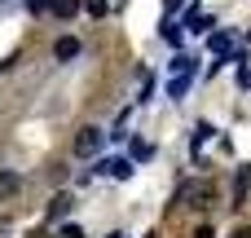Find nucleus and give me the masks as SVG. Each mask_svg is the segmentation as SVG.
Instances as JSON below:
<instances>
[{
	"label": "nucleus",
	"instance_id": "14",
	"mask_svg": "<svg viewBox=\"0 0 251 238\" xmlns=\"http://www.w3.org/2000/svg\"><path fill=\"white\" fill-rule=\"evenodd\" d=\"M194 238H216V234H212V225H199V230H194Z\"/></svg>",
	"mask_w": 251,
	"mask_h": 238
},
{
	"label": "nucleus",
	"instance_id": "8",
	"mask_svg": "<svg viewBox=\"0 0 251 238\" xmlns=\"http://www.w3.org/2000/svg\"><path fill=\"white\" fill-rule=\"evenodd\" d=\"M185 26H190V31H207V26H212V18H207V13H199V9H190Z\"/></svg>",
	"mask_w": 251,
	"mask_h": 238
},
{
	"label": "nucleus",
	"instance_id": "6",
	"mask_svg": "<svg viewBox=\"0 0 251 238\" xmlns=\"http://www.w3.org/2000/svg\"><path fill=\"white\" fill-rule=\"evenodd\" d=\"M229 44H234V35H229V31H216V35H212V53H216V57H225V53H229Z\"/></svg>",
	"mask_w": 251,
	"mask_h": 238
},
{
	"label": "nucleus",
	"instance_id": "3",
	"mask_svg": "<svg viewBox=\"0 0 251 238\" xmlns=\"http://www.w3.org/2000/svg\"><path fill=\"white\" fill-rule=\"evenodd\" d=\"M71 203H75L71 194H53V203H49V221H62V216L71 212Z\"/></svg>",
	"mask_w": 251,
	"mask_h": 238
},
{
	"label": "nucleus",
	"instance_id": "9",
	"mask_svg": "<svg viewBox=\"0 0 251 238\" xmlns=\"http://www.w3.org/2000/svg\"><path fill=\"white\" fill-rule=\"evenodd\" d=\"M185 88H190V75H176V79L168 84V93H172V97H185Z\"/></svg>",
	"mask_w": 251,
	"mask_h": 238
},
{
	"label": "nucleus",
	"instance_id": "11",
	"mask_svg": "<svg viewBox=\"0 0 251 238\" xmlns=\"http://www.w3.org/2000/svg\"><path fill=\"white\" fill-rule=\"evenodd\" d=\"M84 9H88L93 18H101V13H106V0H84Z\"/></svg>",
	"mask_w": 251,
	"mask_h": 238
},
{
	"label": "nucleus",
	"instance_id": "16",
	"mask_svg": "<svg viewBox=\"0 0 251 238\" xmlns=\"http://www.w3.org/2000/svg\"><path fill=\"white\" fill-rule=\"evenodd\" d=\"M234 238H251V234H247V230H238V234H234Z\"/></svg>",
	"mask_w": 251,
	"mask_h": 238
},
{
	"label": "nucleus",
	"instance_id": "7",
	"mask_svg": "<svg viewBox=\"0 0 251 238\" xmlns=\"http://www.w3.org/2000/svg\"><path fill=\"white\" fill-rule=\"evenodd\" d=\"M49 13H57V18H75V13H79V0H53Z\"/></svg>",
	"mask_w": 251,
	"mask_h": 238
},
{
	"label": "nucleus",
	"instance_id": "12",
	"mask_svg": "<svg viewBox=\"0 0 251 238\" xmlns=\"http://www.w3.org/2000/svg\"><path fill=\"white\" fill-rule=\"evenodd\" d=\"M247 185H251V163H247V168H243V172H238V194H243Z\"/></svg>",
	"mask_w": 251,
	"mask_h": 238
},
{
	"label": "nucleus",
	"instance_id": "1",
	"mask_svg": "<svg viewBox=\"0 0 251 238\" xmlns=\"http://www.w3.org/2000/svg\"><path fill=\"white\" fill-rule=\"evenodd\" d=\"M97 150H101V128H79V132H75V155L88 159V155H97Z\"/></svg>",
	"mask_w": 251,
	"mask_h": 238
},
{
	"label": "nucleus",
	"instance_id": "2",
	"mask_svg": "<svg viewBox=\"0 0 251 238\" xmlns=\"http://www.w3.org/2000/svg\"><path fill=\"white\" fill-rule=\"evenodd\" d=\"M75 53H79V40H75V35H62V40L53 44V57H57V62H71Z\"/></svg>",
	"mask_w": 251,
	"mask_h": 238
},
{
	"label": "nucleus",
	"instance_id": "15",
	"mask_svg": "<svg viewBox=\"0 0 251 238\" xmlns=\"http://www.w3.org/2000/svg\"><path fill=\"white\" fill-rule=\"evenodd\" d=\"M243 84H247V88H251V66H247V71H243Z\"/></svg>",
	"mask_w": 251,
	"mask_h": 238
},
{
	"label": "nucleus",
	"instance_id": "13",
	"mask_svg": "<svg viewBox=\"0 0 251 238\" xmlns=\"http://www.w3.org/2000/svg\"><path fill=\"white\" fill-rule=\"evenodd\" d=\"M53 9V0H31V13H49Z\"/></svg>",
	"mask_w": 251,
	"mask_h": 238
},
{
	"label": "nucleus",
	"instance_id": "5",
	"mask_svg": "<svg viewBox=\"0 0 251 238\" xmlns=\"http://www.w3.org/2000/svg\"><path fill=\"white\" fill-rule=\"evenodd\" d=\"M101 172H110V177H119V181H124V177H132V163H128V159H106V163H101Z\"/></svg>",
	"mask_w": 251,
	"mask_h": 238
},
{
	"label": "nucleus",
	"instance_id": "4",
	"mask_svg": "<svg viewBox=\"0 0 251 238\" xmlns=\"http://www.w3.org/2000/svg\"><path fill=\"white\" fill-rule=\"evenodd\" d=\"M22 190V177L18 172H0V199H13Z\"/></svg>",
	"mask_w": 251,
	"mask_h": 238
},
{
	"label": "nucleus",
	"instance_id": "10",
	"mask_svg": "<svg viewBox=\"0 0 251 238\" xmlns=\"http://www.w3.org/2000/svg\"><path fill=\"white\" fill-rule=\"evenodd\" d=\"M207 137H212V124H199V128H194V150H199Z\"/></svg>",
	"mask_w": 251,
	"mask_h": 238
}]
</instances>
